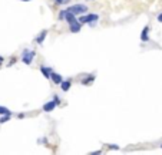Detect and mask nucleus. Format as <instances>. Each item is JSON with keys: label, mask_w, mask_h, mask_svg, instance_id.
<instances>
[{"label": "nucleus", "mask_w": 162, "mask_h": 155, "mask_svg": "<svg viewBox=\"0 0 162 155\" xmlns=\"http://www.w3.org/2000/svg\"><path fill=\"white\" fill-rule=\"evenodd\" d=\"M71 86H72V80L71 79H67V80L63 79L62 82H60V89H62L63 92H67V91L71 89Z\"/></svg>", "instance_id": "obj_9"}, {"label": "nucleus", "mask_w": 162, "mask_h": 155, "mask_svg": "<svg viewBox=\"0 0 162 155\" xmlns=\"http://www.w3.org/2000/svg\"><path fill=\"white\" fill-rule=\"evenodd\" d=\"M141 40H142V42H148V40H149V26H148V25L142 29Z\"/></svg>", "instance_id": "obj_8"}, {"label": "nucleus", "mask_w": 162, "mask_h": 155, "mask_svg": "<svg viewBox=\"0 0 162 155\" xmlns=\"http://www.w3.org/2000/svg\"><path fill=\"white\" fill-rule=\"evenodd\" d=\"M10 118H12V115H2V118H0V124H4V122H7Z\"/></svg>", "instance_id": "obj_14"}, {"label": "nucleus", "mask_w": 162, "mask_h": 155, "mask_svg": "<svg viewBox=\"0 0 162 155\" xmlns=\"http://www.w3.org/2000/svg\"><path fill=\"white\" fill-rule=\"evenodd\" d=\"M69 2H71V0H55V3L59 4V6H60V4H66V3H69Z\"/></svg>", "instance_id": "obj_16"}, {"label": "nucleus", "mask_w": 162, "mask_h": 155, "mask_svg": "<svg viewBox=\"0 0 162 155\" xmlns=\"http://www.w3.org/2000/svg\"><path fill=\"white\" fill-rule=\"evenodd\" d=\"M56 106H58V105H56V102H55V101L46 102V104L43 105V112H52Z\"/></svg>", "instance_id": "obj_6"}, {"label": "nucleus", "mask_w": 162, "mask_h": 155, "mask_svg": "<svg viewBox=\"0 0 162 155\" xmlns=\"http://www.w3.org/2000/svg\"><path fill=\"white\" fill-rule=\"evenodd\" d=\"M3 60H4V58L3 56H0V62H3Z\"/></svg>", "instance_id": "obj_22"}, {"label": "nucleus", "mask_w": 162, "mask_h": 155, "mask_svg": "<svg viewBox=\"0 0 162 155\" xmlns=\"http://www.w3.org/2000/svg\"><path fill=\"white\" fill-rule=\"evenodd\" d=\"M92 82H95V75H87L86 79L82 80V85H91Z\"/></svg>", "instance_id": "obj_12"}, {"label": "nucleus", "mask_w": 162, "mask_h": 155, "mask_svg": "<svg viewBox=\"0 0 162 155\" xmlns=\"http://www.w3.org/2000/svg\"><path fill=\"white\" fill-rule=\"evenodd\" d=\"M34 56H36L34 51H32V49H25L23 53H22V62L25 63V65H32Z\"/></svg>", "instance_id": "obj_2"}, {"label": "nucleus", "mask_w": 162, "mask_h": 155, "mask_svg": "<svg viewBox=\"0 0 162 155\" xmlns=\"http://www.w3.org/2000/svg\"><path fill=\"white\" fill-rule=\"evenodd\" d=\"M76 20H78V19H76V14H73V13H71V12H66V14H65V22H67V23L71 25V23H73V22H76Z\"/></svg>", "instance_id": "obj_11"}, {"label": "nucleus", "mask_w": 162, "mask_h": 155, "mask_svg": "<svg viewBox=\"0 0 162 155\" xmlns=\"http://www.w3.org/2000/svg\"><path fill=\"white\" fill-rule=\"evenodd\" d=\"M80 29H82V25H80V23H79L78 20L73 22V23H71V25H69V30H71L72 33H79Z\"/></svg>", "instance_id": "obj_5"}, {"label": "nucleus", "mask_w": 162, "mask_h": 155, "mask_svg": "<svg viewBox=\"0 0 162 155\" xmlns=\"http://www.w3.org/2000/svg\"><path fill=\"white\" fill-rule=\"evenodd\" d=\"M14 62H16V59L13 58V59H12V60H10V63H9V66H13V63H14Z\"/></svg>", "instance_id": "obj_20"}, {"label": "nucleus", "mask_w": 162, "mask_h": 155, "mask_svg": "<svg viewBox=\"0 0 162 155\" xmlns=\"http://www.w3.org/2000/svg\"><path fill=\"white\" fill-rule=\"evenodd\" d=\"M109 148H111V149H119L118 145H109Z\"/></svg>", "instance_id": "obj_19"}, {"label": "nucleus", "mask_w": 162, "mask_h": 155, "mask_svg": "<svg viewBox=\"0 0 162 155\" xmlns=\"http://www.w3.org/2000/svg\"><path fill=\"white\" fill-rule=\"evenodd\" d=\"M156 20H158L159 23H162V13H159V14H158V17H156Z\"/></svg>", "instance_id": "obj_18"}, {"label": "nucleus", "mask_w": 162, "mask_h": 155, "mask_svg": "<svg viewBox=\"0 0 162 155\" xmlns=\"http://www.w3.org/2000/svg\"><path fill=\"white\" fill-rule=\"evenodd\" d=\"M17 118H19V119H22V118H25V113H19V115H17Z\"/></svg>", "instance_id": "obj_21"}, {"label": "nucleus", "mask_w": 162, "mask_h": 155, "mask_svg": "<svg viewBox=\"0 0 162 155\" xmlns=\"http://www.w3.org/2000/svg\"><path fill=\"white\" fill-rule=\"evenodd\" d=\"M0 67H2V62H0Z\"/></svg>", "instance_id": "obj_24"}, {"label": "nucleus", "mask_w": 162, "mask_h": 155, "mask_svg": "<svg viewBox=\"0 0 162 155\" xmlns=\"http://www.w3.org/2000/svg\"><path fill=\"white\" fill-rule=\"evenodd\" d=\"M87 6L86 4H82V3H78V4H72V6H69L67 7V12L73 13V14H85V13H87Z\"/></svg>", "instance_id": "obj_1"}, {"label": "nucleus", "mask_w": 162, "mask_h": 155, "mask_svg": "<svg viewBox=\"0 0 162 155\" xmlns=\"http://www.w3.org/2000/svg\"><path fill=\"white\" fill-rule=\"evenodd\" d=\"M50 79L53 80L55 85H60V82L63 80V76L60 73H56V72H52V75H50Z\"/></svg>", "instance_id": "obj_7"}, {"label": "nucleus", "mask_w": 162, "mask_h": 155, "mask_svg": "<svg viewBox=\"0 0 162 155\" xmlns=\"http://www.w3.org/2000/svg\"><path fill=\"white\" fill-rule=\"evenodd\" d=\"M161 148H162V145H161Z\"/></svg>", "instance_id": "obj_25"}, {"label": "nucleus", "mask_w": 162, "mask_h": 155, "mask_svg": "<svg viewBox=\"0 0 162 155\" xmlns=\"http://www.w3.org/2000/svg\"><path fill=\"white\" fill-rule=\"evenodd\" d=\"M40 72H42V75L45 76L46 79H50V75H52V72H53V69L52 67H46L45 65H40Z\"/></svg>", "instance_id": "obj_4"}, {"label": "nucleus", "mask_w": 162, "mask_h": 155, "mask_svg": "<svg viewBox=\"0 0 162 155\" xmlns=\"http://www.w3.org/2000/svg\"><path fill=\"white\" fill-rule=\"evenodd\" d=\"M99 20V14L98 13H91V14H86V25H89L91 27L96 25V22Z\"/></svg>", "instance_id": "obj_3"}, {"label": "nucleus", "mask_w": 162, "mask_h": 155, "mask_svg": "<svg viewBox=\"0 0 162 155\" xmlns=\"http://www.w3.org/2000/svg\"><path fill=\"white\" fill-rule=\"evenodd\" d=\"M46 36H47V30H42L40 35H39V36H36V43H38V45H43Z\"/></svg>", "instance_id": "obj_10"}, {"label": "nucleus", "mask_w": 162, "mask_h": 155, "mask_svg": "<svg viewBox=\"0 0 162 155\" xmlns=\"http://www.w3.org/2000/svg\"><path fill=\"white\" fill-rule=\"evenodd\" d=\"M53 101L56 102V105H59V104H60V99H59L58 96H53Z\"/></svg>", "instance_id": "obj_17"}, {"label": "nucleus", "mask_w": 162, "mask_h": 155, "mask_svg": "<svg viewBox=\"0 0 162 155\" xmlns=\"http://www.w3.org/2000/svg\"><path fill=\"white\" fill-rule=\"evenodd\" d=\"M67 10H60L59 12V20H65V14H66Z\"/></svg>", "instance_id": "obj_15"}, {"label": "nucleus", "mask_w": 162, "mask_h": 155, "mask_svg": "<svg viewBox=\"0 0 162 155\" xmlns=\"http://www.w3.org/2000/svg\"><path fill=\"white\" fill-rule=\"evenodd\" d=\"M22 2H32V0H22Z\"/></svg>", "instance_id": "obj_23"}, {"label": "nucleus", "mask_w": 162, "mask_h": 155, "mask_svg": "<svg viewBox=\"0 0 162 155\" xmlns=\"http://www.w3.org/2000/svg\"><path fill=\"white\" fill-rule=\"evenodd\" d=\"M0 115H12V112L6 106H0Z\"/></svg>", "instance_id": "obj_13"}]
</instances>
